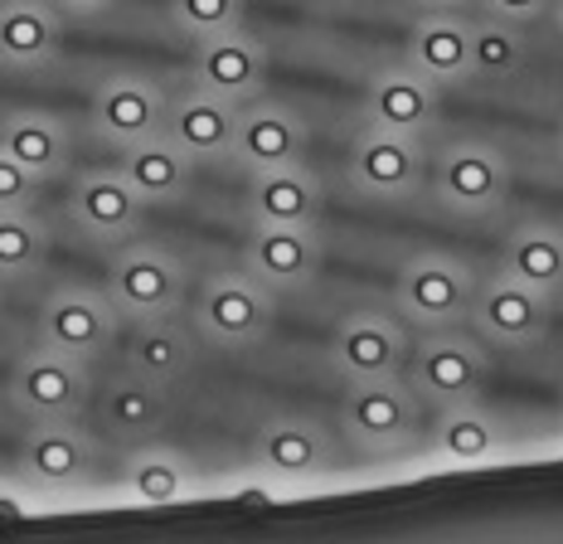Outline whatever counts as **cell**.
Listing matches in <instances>:
<instances>
[{
	"label": "cell",
	"instance_id": "6da1fadb",
	"mask_svg": "<svg viewBox=\"0 0 563 544\" xmlns=\"http://www.w3.org/2000/svg\"><path fill=\"white\" fill-rule=\"evenodd\" d=\"M428 191L456 219H496L510 205V156L486 137H452L428 156Z\"/></svg>",
	"mask_w": 563,
	"mask_h": 544
},
{
	"label": "cell",
	"instance_id": "7a4b0ae2",
	"mask_svg": "<svg viewBox=\"0 0 563 544\" xmlns=\"http://www.w3.org/2000/svg\"><path fill=\"white\" fill-rule=\"evenodd\" d=\"M335 428L350 443L355 457L369 463H389V457H408L422 443V404L418 394L398 380H365V384H345L340 399Z\"/></svg>",
	"mask_w": 563,
	"mask_h": 544
},
{
	"label": "cell",
	"instance_id": "3957f363",
	"mask_svg": "<svg viewBox=\"0 0 563 544\" xmlns=\"http://www.w3.org/2000/svg\"><path fill=\"white\" fill-rule=\"evenodd\" d=\"M490 380V346L466 326L418 330L408 340L404 384L418 394V404H456V399H481Z\"/></svg>",
	"mask_w": 563,
	"mask_h": 544
},
{
	"label": "cell",
	"instance_id": "277c9868",
	"mask_svg": "<svg viewBox=\"0 0 563 544\" xmlns=\"http://www.w3.org/2000/svg\"><path fill=\"white\" fill-rule=\"evenodd\" d=\"M277 326V292H267L253 272H209L195 292V336L214 350H257Z\"/></svg>",
	"mask_w": 563,
	"mask_h": 544
},
{
	"label": "cell",
	"instance_id": "5b68a950",
	"mask_svg": "<svg viewBox=\"0 0 563 544\" xmlns=\"http://www.w3.org/2000/svg\"><path fill=\"white\" fill-rule=\"evenodd\" d=\"M481 272L466 258L448 253V248H422V253L404 258L394 278V312L413 330H438V326H466Z\"/></svg>",
	"mask_w": 563,
	"mask_h": 544
},
{
	"label": "cell",
	"instance_id": "8992f818",
	"mask_svg": "<svg viewBox=\"0 0 563 544\" xmlns=\"http://www.w3.org/2000/svg\"><path fill=\"white\" fill-rule=\"evenodd\" d=\"M122 322H146V316H175L190 297V268L180 253H170L156 239H126L117 243L108 263V287Z\"/></svg>",
	"mask_w": 563,
	"mask_h": 544
},
{
	"label": "cell",
	"instance_id": "52a82bcc",
	"mask_svg": "<svg viewBox=\"0 0 563 544\" xmlns=\"http://www.w3.org/2000/svg\"><path fill=\"white\" fill-rule=\"evenodd\" d=\"M345 181L360 199L374 205H408L428 185V146L418 137L384 132V127H360L345 156Z\"/></svg>",
	"mask_w": 563,
	"mask_h": 544
},
{
	"label": "cell",
	"instance_id": "ba28073f",
	"mask_svg": "<svg viewBox=\"0 0 563 544\" xmlns=\"http://www.w3.org/2000/svg\"><path fill=\"white\" fill-rule=\"evenodd\" d=\"M5 399L10 409L25 423H58V418H78L92 399V374L84 360L49 346H34L10 365L5 380Z\"/></svg>",
	"mask_w": 563,
	"mask_h": 544
},
{
	"label": "cell",
	"instance_id": "9c48e42d",
	"mask_svg": "<svg viewBox=\"0 0 563 544\" xmlns=\"http://www.w3.org/2000/svg\"><path fill=\"white\" fill-rule=\"evenodd\" d=\"M466 326L490 350H539L549 340V330H554V302L539 297L525 282H515L510 272H486L476 282Z\"/></svg>",
	"mask_w": 563,
	"mask_h": 544
},
{
	"label": "cell",
	"instance_id": "30bf717a",
	"mask_svg": "<svg viewBox=\"0 0 563 544\" xmlns=\"http://www.w3.org/2000/svg\"><path fill=\"white\" fill-rule=\"evenodd\" d=\"M117 330H122V316H117L108 292L88 287V282H58L40 306L34 336H40V346L92 365L98 355H108L117 346Z\"/></svg>",
	"mask_w": 563,
	"mask_h": 544
},
{
	"label": "cell",
	"instance_id": "8fae6325",
	"mask_svg": "<svg viewBox=\"0 0 563 544\" xmlns=\"http://www.w3.org/2000/svg\"><path fill=\"white\" fill-rule=\"evenodd\" d=\"M408 326L398 322V312H379V306H355L345 312L331 330V370L345 384L365 380H398L408 360Z\"/></svg>",
	"mask_w": 563,
	"mask_h": 544
},
{
	"label": "cell",
	"instance_id": "7c38bea8",
	"mask_svg": "<svg viewBox=\"0 0 563 544\" xmlns=\"http://www.w3.org/2000/svg\"><path fill=\"white\" fill-rule=\"evenodd\" d=\"M360 108H365L369 127L428 141L442 127V88L432 78H422L408 58H394V64H379L365 78Z\"/></svg>",
	"mask_w": 563,
	"mask_h": 544
},
{
	"label": "cell",
	"instance_id": "4fadbf2b",
	"mask_svg": "<svg viewBox=\"0 0 563 544\" xmlns=\"http://www.w3.org/2000/svg\"><path fill=\"white\" fill-rule=\"evenodd\" d=\"M325 239L321 224H253L243 243V272H253L267 292H301L321 278Z\"/></svg>",
	"mask_w": 563,
	"mask_h": 544
},
{
	"label": "cell",
	"instance_id": "5bb4252c",
	"mask_svg": "<svg viewBox=\"0 0 563 544\" xmlns=\"http://www.w3.org/2000/svg\"><path fill=\"white\" fill-rule=\"evenodd\" d=\"M267 68H273L267 44L243 25L224 30V34H209V40H195V54H190V83L205 93H214V98L233 102V108L253 102L257 93L267 88Z\"/></svg>",
	"mask_w": 563,
	"mask_h": 544
},
{
	"label": "cell",
	"instance_id": "9a60e30c",
	"mask_svg": "<svg viewBox=\"0 0 563 544\" xmlns=\"http://www.w3.org/2000/svg\"><path fill=\"white\" fill-rule=\"evenodd\" d=\"M141 219H146V205H141L136 191L122 181L117 165L74 175V185H68V224H74L88 243L117 248V243L136 239Z\"/></svg>",
	"mask_w": 563,
	"mask_h": 544
},
{
	"label": "cell",
	"instance_id": "2e32d148",
	"mask_svg": "<svg viewBox=\"0 0 563 544\" xmlns=\"http://www.w3.org/2000/svg\"><path fill=\"white\" fill-rule=\"evenodd\" d=\"M88 127L112 151L132 146L141 137H156L166 127V88L146 74H108L98 78L88 98Z\"/></svg>",
	"mask_w": 563,
	"mask_h": 544
},
{
	"label": "cell",
	"instance_id": "e0dca14e",
	"mask_svg": "<svg viewBox=\"0 0 563 544\" xmlns=\"http://www.w3.org/2000/svg\"><path fill=\"white\" fill-rule=\"evenodd\" d=\"M307 146H311L307 117L291 108V102H277V98L257 93L253 102L239 108L229 161H239L243 171H273V165L307 161Z\"/></svg>",
	"mask_w": 563,
	"mask_h": 544
},
{
	"label": "cell",
	"instance_id": "ac0fdd59",
	"mask_svg": "<svg viewBox=\"0 0 563 544\" xmlns=\"http://www.w3.org/2000/svg\"><path fill=\"white\" fill-rule=\"evenodd\" d=\"M253 463L273 477H321L340 463L335 433L307 413H277L253 433Z\"/></svg>",
	"mask_w": 563,
	"mask_h": 544
},
{
	"label": "cell",
	"instance_id": "d6986e66",
	"mask_svg": "<svg viewBox=\"0 0 563 544\" xmlns=\"http://www.w3.org/2000/svg\"><path fill=\"white\" fill-rule=\"evenodd\" d=\"M92 467H98V443L78 428V418L30 423L25 443H20V471L34 487H49V491L84 487Z\"/></svg>",
	"mask_w": 563,
	"mask_h": 544
},
{
	"label": "cell",
	"instance_id": "ffe728a7",
	"mask_svg": "<svg viewBox=\"0 0 563 544\" xmlns=\"http://www.w3.org/2000/svg\"><path fill=\"white\" fill-rule=\"evenodd\" d=\"M404 58L438 88L472 83V15L466 10H418V20L408 25Z\"/></svg>",
	"mask_w": 563,
	"mask_h": 544
},
{
	"label": "cell",
	"instance_id": "44dd1931",
	"mask_svg": "<svg viewBox=\"0 0 563 544\" xmlns=\"http://www.w3.org/2000/svg\"><path fill=\"white\" fill-rule=\"evenodd\" d=\"M422 433H428V453L442 457L448 467L496 463V457L506 453V443H510L506 423L481 404V399H456V404L432 409V423Z\"/></svg>",
	"mask_w": 563,
	"mask_h": 544
},
{
	"label": "cell",
	"instance_id": "7402d4cb",
	"mask_svg": "<svg viewBox=\"0 0 563 544\" xmlns=\"http://www.w3.org/2000/svg\"><path fill=\"white\" fill-rule=\"evenodd\" d=\"M64 54V15L49 0H0V68L44 74Z\"/></svg>",
	"mask_w": 563,
	"mask_h": 544
},
{
	"label": "cell",
	"instance_id": "603a6c76",
	"mask_svg": "<svg viewBox=\"0 0 563 544\" xmlns=\"http://www.w3.org/2000/svg\"><path fill=\"white\" fill-rule=\"evenodd\" d=\"M117 171H122V181L132 185L146 209L185 205L190 191H195V161L185 156L166 132L141 137V141H132V146H122L117 151Z\"/></svg>",
	"mask_w": 563,
	"mask_h": 544
},
{
	"label": "cell",
	"instance_id": "cb8c5ba5",
	"mask_svg": "<svg viewBox=\"0 0 563 544\" xmlns=\"http://www.w3.org/2000/svg\"><path fill=\"white\" fill-rule=\"evenodd\" d=\"M500 272L534 287L539 297L563 302V224L549 215H520L500 243Z\"/></svg>",
	"mask_w": 563,
	"mask_h": 544
},
{
	"label": "cell",
	"instance_id": "d4e9b609",
	"mask_svg": "<svg viewBox=\"0 0 563 544\" xmlns=\"http://www.w3.org/2000/svg\"><path fill=\"white\" fill-rule=\"evenodd\" d=\"M233 122H239V108L205 88H185L180 98H166V132L175 146L185 151L195 165L205 161H229L233 151Z\"/></svg>",
	"mask_w": 563,
	"mask_h": 544
},
{
	"label": "cell",
	"instance_id": "484cf974",
	"mask_svg": "<svg viewBox=\"0 0 563 544\" xmlns=\"http://www.w3.org/2000/svg\"><path fill=\"white\" fill-rule=\"evenodd\" d=\"M195 330L180 326V316H146V322H132V336L122 346L126 370L141 374V380L175 389L185 374L195 370Z\"/></svg>",
	"mask_w": 563,
	"mask_h": 544
},
{
	"label": "cell",
	"instance_id": "4316f807",
	"mask_svg": "<svg viewBox=\"0 0 563 544\" xmlns=\"http://www.w3.org/2000/svg\"><path fill=\"white\" fill-rule=\"evenodd\" d=\"M249 215L253 224H321L325 185L307 171V161L249 171Z\"/></svg>",
	"mask_w": 563,
	"mask_h": 544
},
{
	"label": "cell",
	"instance_id": "83f0119b",
	"mask_svg": "<svg viewBox=\"0 0 563 544\" xmlns=\"http://www.w3.org/2000/svg\"><path fill=\"white\" fill-rule=\"evenodd\" d=\"M0 151L15 156L30 175H40L44 185L58 181L74 165V137H68V127L54 112H34V108L0 117Z\"/></svg>",
	"mask_w": 563,
	"mask_h": 544
},
{
	"label": "cell",
	"instance_id": "f1b7e54d",
	"mask_svg": "<svg viewBox=\"0 0 563 544\" xmlns=\"http://www.w3.org/2000/svg\"><path fill=\"white\" fill-rule=\"evenodd\" d=\"M170 418V399L161 384L141 380V374L126 370L122 380H112L98 399V423L108 437H122V443H146L166 428Z\"/></svg>",
	"mask_w": 563,
	"mask_h": 544
},
{
	"label": "cell",
	"instance_id": "f546056e",
	"mask_svg": "<svg viewBox=\"0 0 563 544\" xmlns=\"http://www.w3.org/2000/svg\"><path fill=\"white\" fill-rule=\"evenodd\" d=\"M190 481H195V467L185 463V453L156 443V437H146V443H141L136 453L122 463V491L132 496V501H141V505L180 501V496L190 491Z\"/></svg>",
	"mask_w": 563,
	"mask_h": 544
},
{
	"label": "cell",
	"instance_id": "4dcf8cb0",
	"mask_svg": "<svg viewBox=\"0 0 563 544\" xmlns=\"http://www.w3.org/2000/svg\"><path fill=\"white\" fill-rule=\"evenodd\" d=\"M49 263V224L34 209H0V282L34 278Z\"/></svg>",
	"mask_w": 563,
	"mask_h": 544
},
{
	"label": "cell",
	"instance_id": "1f68e13d",
	"mask_svg": "<svg viewBox=\"0 0 563 544\" xmlns=\"http://www.w3.org/2000/svg\"><path fill=\"white\" fill-rule=\"evenodd\" d=\"M530 58V44H525V30L520 25H506V20H490V15H476L472 20V74L476 78H515Z\"/></svg>",
	"mask_w": 563,
	"mask_h": 544
},
{
	"label": "cell",
	"instance_id": "d6a6232c",
	"mask_svg": "<svg viewBox=\"0 0 563 544\" xmlns=\"http://www.w3.org/2000/svg\"><path fill=\"white\" fill-rule=\"evenodd\" d=\"M243 10H249V0H170V20L185 40H209V34L239 30Z\"/></svg>",
	"mask_w": 563,
	"mask_h": 544
},
{
	"label": "cell",
	"instance_id": "836d02e7",
	"mask_svg": "<svg viewBox=\"0 0 563 544\" xmlns=\"http://www.w3.org/2000/svg\"><path fill=\"white\" fill-rule=\"evenodd\" d=\"M40 191H44L40 175H30L15 156L0 151V209H34L40 205Z\"/></svg>",
	"mask_w": 563,
	"mask_h": 544
},
{
	"label": "cell",
	"instance_id": "e575fe53",
	"mask_svg": "<svg viewBox=\"0 0 563 544\" xmlns=\"http://www.w3.org/2000/svg\"><path fill=\"white\" fill-rule=\"evenodd\" d=\"M472 6L481 10V15L506 20V25H520V30L549 20V0H472Z\"/></svg>",
	"mask_w": 563,
	"mask_h": 544
},
{
	"label": "cell",
	"instance_id": "d590c367",
	"mask_svg": "<svg viewBox=\"0 0 563 544\" xmlns=\"http://www.w3.org/2000/svg\"><path fill=\"white\" fill-rule=\"evenodd\" d=\"M49 6H54L64 20H78V25H92V20L112 15V10L122 6V0H49Z\"/></svg>",
	"mask_w": 563,
	"mask_h": 544
},
{
	"label": "cell",
	"instance_id": "8d00e7d4",
	"mask_svg": "<svg viewBox=\"0 0 563 544\" xmlns=\"http://www.w3.org/2000/svg\"><path fill=\"white\" fill-rule=\"evenodd\" d=\"M418 10H466L472 0H413Z\"/></svg>",
	"mask_w": 563,
	"mask_h": 544
},
{
	"label": "cell",
	"instance_id": "74e56055",
	"mask_svg": "<svg viewBox=\"0 0 563 544\" xmlns=\"http://www.w3.org/2000/svg\"><path fill=\"white\" fill-rule=\"evenodd\" d=\"M549 25L563 34V0H549Z\"/></svg>",
	"mask_w": 563,
	"mask_h": 544
},
{
	"label": "cell",
	"instance_id": "f35d334b",
	"mask_svg": "<svg viewBox=\"0 0 563 544\" xmlns=\"http://www.w3.org/2000/svg\"><path fill=\"white\" fill-rule=\"evenodd\" d=\"M554 151H559V161H563V112H559V127H554Z\"/></svg>",
	"mask_w": 563,
	"mask_h": 544
},
{
	"label": "cell",
	"instance_id": "ab89813d",
	"mask_svg": "<svg viewBox=\"0 0 563 544\" xmlns=\"http://www.w3.org/2000/svg\"><path fill=\"white\" fill-rule=\"evenodd\" d=\"M0 306H5V282H0Z\"/></svg>",
	"mask_w": 563,
	"mask_h": 544
},
{
	"label": "cell",
	"instance_id": "60d3db41",
	"mask_svg": "<svg viewBox=\"0 0 563 544\" xmlns=\"http://www.w3.org/2000/svg\"><path fill=\"white\" fill-rule=\"evenodd\" d=\"M559 418H563V389H559Z\"/></svg>",
	"mask_w": 563,
	"mask_h": 544
}]
</instances>
